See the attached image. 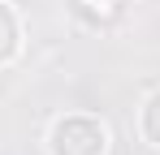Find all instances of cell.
<instances>
[{"instance_id":"cell-1","label":"cell","mask_w":160,"mask_h":155,"mask_svg":"<svg viewBox=\"0 0 160 155\" xmlns=\"http://www.w3.org/2000/svg\"><path fill=\"white\" fill-rule=\"evenodd\" d=\"M48 151L52 155H108V129L87 112H69V116L52 121Z\"/></svg>"},{"instance_id":"cell-2","label":"cell","mask_w":160,"mask_h":155,"mask_svg":"<svg viewBox=\"0 0 160 155\" xmlns=\"http://www.w3.org/2000/svg\"><path fill=\"white\" fill-rule=\"evenodd\" d=\"M22 48V26H18V13L9 0H0V65H9Z\"/></svg>"},{"instance_id":"cell-3","label":"cell","mask_w":160,"mask_h":155,"mask_svg":"<svg viewBox=\"0 0 160 155\" xmlns=\"http://www.w3.org/2000/svg\"><path fill=\"white\" fill-rule=\"evenodd\" d=\"M138 129H143V138H147V142H152V147L160 151V91H156V95H152L147 103H143V116H138Z\"/></svg>"}]
</instances>
